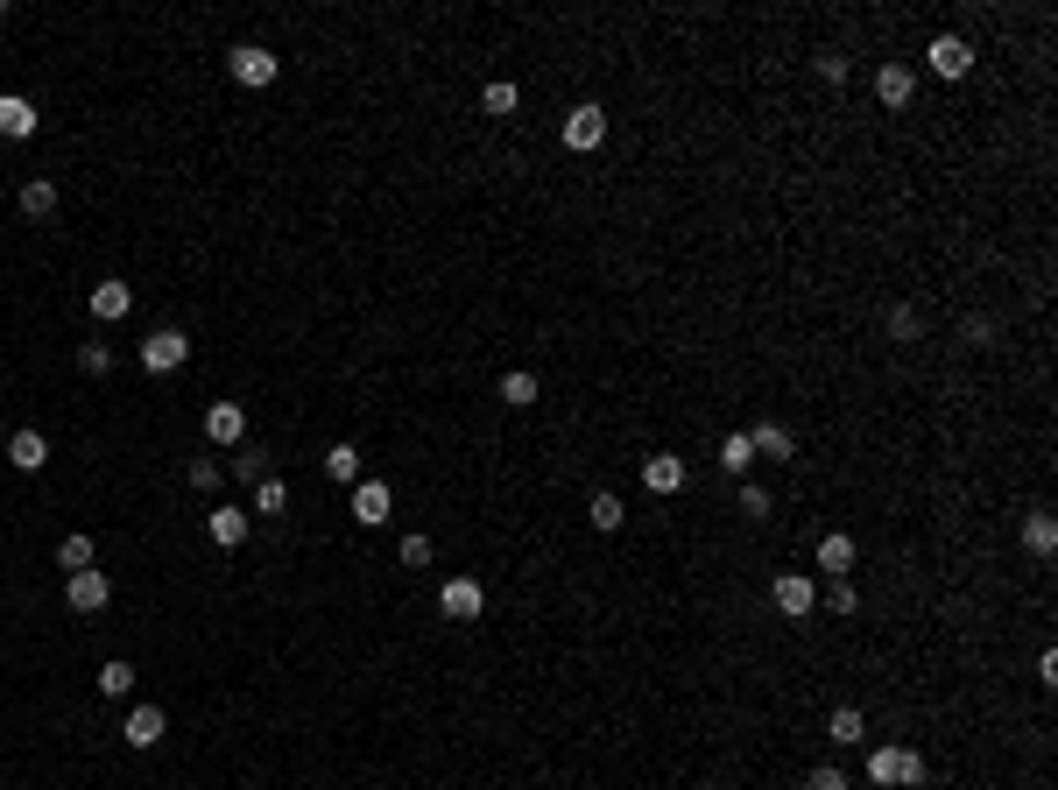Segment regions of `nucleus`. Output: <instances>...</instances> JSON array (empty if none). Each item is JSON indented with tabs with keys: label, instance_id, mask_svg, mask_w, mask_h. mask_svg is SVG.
<instances>
[{
	"label": "nucleus",
	"instance_id": "cd10ccee",
	"mask_svg": "<svg viewBox=\"0 0 1058 790\" xmlns=\"http://www.w3.org/2000/svg\"><path fill=\"white\" fill-rule=\"evenodd\" d=\"M233 481H247V487L268 481V452H262V445H241V452H233Z\"/></svg>",
	"mask_w": 1058,
	"mask_h": 790
},
{
	"label": "nucleus",
	"instance_id": "c9c22d12",
	"mask_svg": "<svg viewBox=\"0 0 1058 790\" xmlns=\"http://www.w3.org/2000/svg\"><path fill=\"white\" fill-rule=\"evenodd\" d=\"M847 71H854V57H840V50H818V78H826V85H847Z\"/></svg>",
	"mask_w": 1058,
	"mask_h": 790
},
{
	"label": "nucleus",
	"instance_id": "c756f323",
	"mask_svg": "<svg viewBox=\"0 0 1058 790\" xmlns=\"http://www.w3.org/2000/svg\"><path fill=\"white\" fill-rule=\"evenodd\" d=\"M586 515H593V530H621V495H615V487H600V495L586 501Z\"/></svg>",
	"mask_w": 1058,
	"mask_h": 790
},
{
	"label": "nucleus",
	"instance_id": "473e14b6",
	"mask_svg": "<svg viewBox=\"0 0 1058 790\" xmlns=\"http://www.w3.org/2000/svg\"><path fill=\"white\" fill-rule=\"evenodd\" d=\"M255 509H262V515H282V509H290V487H282L276 473H268V481L255 487Z\"/></svg>",
	"mask_w": 1058,
	"mask_h": 790
},
{
	"label": "nucleus",
	"instance_id": "9b49d317",
	"mask_svg": "<svg viewBox=\"0 0 1058 790\" xmlns=\"http://www.w3.org/2000/svg\"><path fill=\"white\" fill-rule=\"evenodd\" d=\"M769 600H777V607H783L791 621H804V615L818 607V586H812L804 572H777V586H769Z\"/></svg>",
	"mask_w": 1058,
	"mask_h": 790
},
{
	"label": "nucleus",
	"instance_id": "f03ea898",
	"mask_svg": "<svg viewBox=\"0 0 1058 790\" xmlns=\"http://www.w3.org/2000/svg\"><path fill=\"white\" fill-rule=\"evenodd\" d=\"M227 71L247 85V93H262V85H276V78H282V57H276V50H262V42H233V50H227Z\"/></svg>",
	"mask_w": 1058,
	"mask_h": 790
},
{
	"label": "nucleus",
	"instance_id": "a211bd4d",
	"mask_svg": "<svg viewBox=\"0 0 1058 790\" xmlns=\"http://www.w3.org/2000/svg\"><path fill=\"white\" fill-rule=\"evenodd\" d=\"M854 558H861V550H854V536H847V530H826V536H818V572L847 579V572H854Z\"/></svg>",
	"mask_w": 1058,
	"mask_h": 790
},
{
	"label": "nucleus",
	"instance_id": "7ed1b4c3",
	"mask_svg": "<svg viewBox=\"0 0 1058 790\" xmlns=\"http://www.w3.org/2000/svg\"><path fill=\"white\" fill-rule=\"evenodd\" d=\"M184 361H191V339L177 332V325H162V332L142 339V367H148V375H177Z\"/></svg>",
	"mask_w": 1058,
	"mask_h": 790
},
{
	"label": "nucleus",
	"instance_id": "2f4dec72",
	"mask_svg": "<svg viewBox=\"0 0 1058 790\" xmlns=\"http://www.w3.org/2000/svg\"><path fill=\"white\" fill-rule=\"evenodd\" d=\"M78 367H85V375H113V347H107V339H85V347H78Z\"/></svg>",
	"mask_w": 1058,
	"mask_h": 790
},
{
	"label": "nucleus",
	"instance_id": "a878e982",
	"mask_svg": "<svg viewBox=\"0 0 1058 790\" xmlns=\"http://www.w3.org/2000/svg\"><path fill=\"white\" fill-rule=\"evenodd\" d=\"M1023 550H1031V558H1051V550H1058V523H1051V515H1031V523H1023Z\"/></svg>",
	"mask_w": 1058,
	"mask_h": 790
},
{
	"label": "nucleus",
	"instance_id": "4468645a",
	"mask_svg": "<svg viewBox=\"0 0 1058 790\" xmlns=\"http://www.w3.org/2000/svg\"><path fill=\"white\" fill-rule=\"evenodd\" d=\"M36 99H22V93H0V134H8V142H28V134H36Z\"/></svg>",
	"mask_w": 1058,
	"mask_h": 790
},
{
	"label": "nucleus",
	"instance_id": "0eeeda50",
	"mask_svg": "<svg viewBox=\"0 0 1058 790\" xmlns=\"http://www.w3.org/2000/svg\"><path fill=\"white\" fill-rule=\"evenodd\" d=\"M643 487L649 495H684V487H692V466H684L678 452H649L643 459Z\"/></svg>",
	"mask_w": 1058,
	"mask_h": 790
},
{
	"label": "nucleus",
	"instance_id": "393cba45",
	"mask_svg": "<svg viewBox=\"0 0 1058 790\" xmlns=\"http://www.w3.org/2000/svg\"><path fill=\"white\" fill-rule=\"evenodd\" d=\"M536 396H544V389H536V375H530V367H515V375H501V402H509V410H530Z\"/></svg>",
	"mask_w": 1058,
	"mask_h": 790
},
{
	"label": "nucleus",
	"instance_id": "ddd939ff",
	"mask_svg": "<svg viewBox=\"0 0 1058 790\" xmlns=\"http://www.w3.org/2000/svg\"><path fill=\"white\" fill-rule=\"evenodd\" d=\"M8 466L14 473H42V466H50V438H42V430H14V438H8Z\"/></svg>",
	"mask_w": 1058,
	"mask_h": 790
},
{
	"label": "nucleus",
	"instance_id": "bb28decb",
	"mask_svg": "<svg viewBox=\"0 0 1058 790\" xmlns=\"http://www.w3.org/2000/svg\"><path fill=\"white\" fill-rule=\"evenodd\" d=\"M515 107H523V93H515L509 78H495V85H487V93H481V113H495V121H509Z\"/></svg>",
	"mask_w": 1058,
	"mask_h": 790
},
{
	"label": "nucleus",
	"instance_id": "4c0bfd02",
	"mask_svg": "<svg viewBox=\"0 0 1058 790\" xmlns=\"http://www.w3.org/2000/svg\"><path fill=\"white\" fill-rule=\"evenodd\" d=\"M191 487H198V495H219V459H191Z\"/></svg>",
	"mask_w": 1058,
	"mask_h": 790
},
{
	"label": "nucleus",
	"instance_id": "7c9ffc66",
	"mask_svg": "<svg viewBox=\"0 0 1058 790\" xmlns=\"http://www.w3.org/2000/svg\"><path fill=\"white\" fill-rule=\"evenodd\" d=\"M889 339H925V311L897 304V311H889Z\"/></svg>",
	"mask_w": 1058,
	"mask_h": 790
},
{
	"label": "nucleus",
	"instance_id": "f3484780",
	"mask_svg": "<svg viewBox=\"0 0 1058 790\" xmlns=\"http://www.w3.org/2000/svg\"><path fill=\"white\" fill-rule=\"evenodd\" d=\"M205 530H212V544H219V550H241V544H247V509L219 501V509L205 515Z\"/></svg>",
	"mask_w": 1058,
	"mask_h": 790
},
{
	"label": "nucleus",
	"instance_id": "6e6552de",
	"mask_svg": "<svg viewBox=\"0 0 1058 790\" xmlns=\"http://www.w3.org/2000/svg\"><path fill=\"white\" fill-rule=\"evenodd\" d=\"M389 509H396V487L389 481H361V487H353V523H361V530H381V523H389Z\"/></svg>",
	"mask_w": 1058,
	"mask_h": 790
},
{
	"label": "nucleus",
	"instance_id": "412c9836",
	"mask_svg": "<svg viewBox=\"0 0 1058 790\" xmlns=\"http://www.w3.org/2000/svg\"><path fill=\"white\" fill-rule=\"evenodd\" d=\"M749 466H755V445H749V430H727V438H720V473L749 481Z\"/></svg>",
	"mask_w": 1058,
	"mask_h": 790
},
{
	"label": "nucleus",
	"instance_id": "f8f14e48",
	"mask_svg": "<svg viewBox=\"0 0 1058 790\" xmlns=\"http://www.w3.org/2000/svg\"><path fill=\"white\" fill-rule=\"evenodd\" d=\"M438 607H445L452 621H481V607H487L481 579H445V586H438Z\"/></svg>",
	"mask_w": 1058,
	"mask_h": 790
},
{
	"label": "nucleus",
	"instance_id": "9d476101",
	"mask_svg": "<svg viewBox=\"0 0 1058 790\" xmlns=\"http://www.w3.org/2000/svg\"><path fill=\"white\" fill-rule=\"evenodd\" d=\"M925 64L938 71V78H966V71H974V42H966V36H932Z\"/></svg>",
	"mask_w": 1058,
	"mask_h": 790
},
{
	"label": "nucleus",
	"instance_id": "2eb2a0df",
	"mask_svg": "<svg viewBox=\"0 0 1058 790\" xmlns=\"http://www.w3.org/2000/svg\"><path fill=\"white\" fill-rule=\"evenodd\" d=\"M162 727H170V713H162V706H134L127 727H121V741H127V749H156Z\"/></svg>",
	"mask_w": 1058,
	"mask_h": 790
},
{
	"label": "nucleus",
	"instance_id": "39448f33",
	"mask_svg": "<svg viewBox=\"0 0 1058 790\" xmlns=\"http://www.w3.org/2000/svg\"><path fill=\"white\" fill-rule=\"evenodd\" d=\"M205 438H212L219 452H241L247 445V410L241 402H212V410H205Z\"/></svg>",
	"mask_w": 1058,
	"mask_h": 790
},
{
	"label": "nucleus",
	"instance_id": "dca6fc26",
	"mask_svg": "<svg viewBox=\"0 0 1058 790\" xmlns=\"http://www.w3.org/2000/svg\"><path fill=\"white\" fill-rule=\"evenodd\" d=\"M127 311H134V290H127V282H113V276L93 282V318H99V325H121Z\"/></svg>",
	"mask_w": 1058,
	"mask_h": 790
},
{
	"label": "nucleus",
	"instance_id": "72a5a7b5",
	"mask_svg": "<svg viewBox=\"0 0 1058 790\" xmlns=\"http://www.w3.org/2000/svg\"><path fill=\"white\" fill-rule=\"evenodd\" d=\"M960 339H966V347H995V318H988V311L960 318Z\"/></svg>",
	"mask_w": 1058,
	"mask_h": 790
},
{
	"label": "nucleus",
	"instance_id": "f257e3e1",
	"mask_svg": "<svg viewBox=\"0 0 1058 790\" xmlns=\"http://www.w3.org/2000/svg\"><path fill=\"white\" fill-rule=\"evenodd\" d=\"M868 783L875 790H917L925 783V755L897 749V741H889V749H868Z\"/></svg>",
	"mask_w": 1058,
	"mask_h": 790
},
{
	"label": "nucleus",
	"instance_id": "20e7f679",
	"mask_svg": "<svg viewBox=\"0 0 1058 790\" xmlns=\"http://www.w3.org/2000/svg\"><path fill=\"white\" fill-rule=\"evenodd\" d=\"M600 142H607V107H593V99H586V107L564 113V148H572V156H593Z\"/></svg>",
	"mask_w": 1058,
	"mask_h": 790
},
{
	"label": "nucleus",
	"instance_id": "4be33fe9",
	"mask_svg": "<svg viewBox=\"0 0 1058 790\" xmlns=\"http://www.w3.org/2000/svg\"><path fill=\"white\" fill-rule=\"evenodd\" d=\"M749 445H755V459H791V452H798L783 424H755V430H749Z\"/></svg>",
	"mask_w": 1058,
	"mask_h": 790
},
{
	"label": "nucleus",
	"instance_id": "5701e85b",
	"mask_svg": "<svg viewBox=\"0 0 1058 790\" xmlns=\"http://www.w3.org/2000/svg\"><path fill=\"white\" fill-rule=\"evenodd\" d=\"M99 698H127L134 692V664H121V657H107V664H99Z\"/></svg>",
	"mask_w": 1058,
	"mask_h": 790
},
{
	"label": "nucleus",
	"instance_id": "58836bf2",
	"mask_svg": "<svg viewBox=\"0 0 1058 790\" xmlns=\"http://www.w3.org/2000/svg\"><path fill=\"white\" fill-rule=\"evenodd\" d=\"M402 564H410V572H424V564H430V536H402Z\"/></svg>",
	"mask_w": 1058,
	"mask_h": 790
},
{
	"label": "nucleus",
	"instance_id": "423d86ee",
	"mask_svg": "<svg viewBox=\"0 0 1058 790\" xmlns=\"http://www.w3.org/2000/svg\"><path fill=\"white\" fill-rule=\"evenodd\" d=\"M875 99H883L889 113H903V107H911V99H917V71L903 64V57H889V64L875 71Z\"/></svg>",
	"mask_w": 1058,
	"mask_h": 790
},
{
	"label": "nucleus",
	"instance_id": "f704fd0d",
	"mask_svg": "<svg viewBox=\"0 0 1058 790\" xmlns=\"http://www.w3.org/2000/svg\"><path fill=\"white\" fill-rule=\"evenodd\" d=\"M777 509V501H769V487H755V481H741V515H755V523H763V515Z\"/></svg>",
	"mask_w": 1058,
	"mask_h": 790
},
{
	"label": "nucleus",
	"instance_id": "6ab92c4d",
	"mask_svg": "<svg viewBox=\"0 0 1058 790\" xmlns=\"http://www.w3.org/2000/svg\"><path fill=\"white\" fill-rule=\"evenodd\" d=\"M826 741H832V749H861V741H868V713H861V706H832Z\"/></svg>",
	"mask_w": 1058,
	"mask_h": 790
},
{
	"label": "nucleus",
	"instance_id": "c85d7f7f",
	"mask_svg": "<svg viewBox=\"0 0 1058 790\" xmlns=\"http://www.w3.org/2000/svg\"><path fill=\"white\" fill-rule=\"evenodd\" d=\"M93 536H64V544H57V564H64V572H93Z\"/></svg>",
	"mask_w": 1058,
	"mask_h": 790
},
{
	"label": "nucleus",
	"instance_id": "b1692460",
	"mask_svg": "<svg viewBox=\"0 0 1058 790\" xmlns=\"http://www.w3.org/2000/svg\"><path fill=\"white\" fill-rule=\"evenodd\" d=\"M22 212L28 219H50L57 212V184H50V177H28V184H22Z\"/></svg>",
	"mask_w": 1058,
	"mask_h": 790
},
{
	"label": "nucleus",
	"instance_id": "1a4fd4ad",
	"mask_svg": "<svg viewBox=\"0 0 1058 790\" xmlns=\"http://www.w3.org/2000/svg\"><path fill=\"white\" fill-rule=\"evenodd\" d=\"M64 600H71V615H99V607H107V600H113V579H107V572H99V564H93V572H71V586H64Z\"/></svg>",
	"mask_w": 1058,
	"mask_h": 790
},
{
	"label": "nucleus",
	"instance_id": "aec40b11",
	"mask_svg": "<svg viewBox=\"0 0 1058 790\" xmlns=\"http://www.w3.org/2000/svg\"><path fill=\"white\" fill-rule=\"evenodd\" d=\"M325 481H332V487H361V445H332V452H325Z\"/></svg>",
	"mask_w": 1058,
	"mask_h": 790
},
{
	"label": "nucleus",
	"instance_id": "ea45409f",
	"mask_svg": "<svg viewBox=\"0 0 1058 790\" xmlns=\"http://www.w3.org/2000/svg\"><path fill=\"white\" fill-rule=\"evenodd\" d=\"M804 790H847V769H812V777H804Z\"/></svg>",
	"mask_w": 1058,
	"mask_h": 790
},
{
	"label": "nucleus",
	"instance_id": "e433bc0d",
	"mask_svg": "<svg viewBox=\"0 0 1058 790\" xmlns=\"http://www.w3.org/2000/svg\"><path fill=\"white\" fill-rule=\"evenodd\" d=\"M826 607H832V615H854V607H861V593H854V579H832V593H826Z\"/></svg>",
	"mask_w": 1058,
	"mask_h": 790
}]
</instances>
